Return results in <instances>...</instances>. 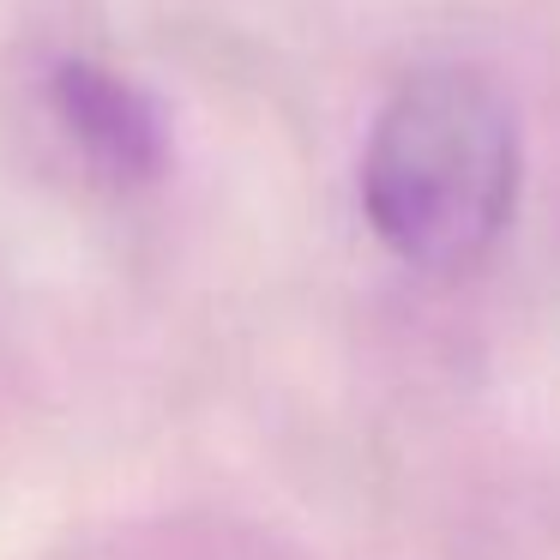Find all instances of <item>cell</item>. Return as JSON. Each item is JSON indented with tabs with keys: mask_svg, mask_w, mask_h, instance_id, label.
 Listing matches in <instances>:
<instances>
[{
	"mask_svg": "<svg viewBox=\"0 0 560 560\" xmlns=\"http://www.w3.org/2000/svg\"><path fill=\"white\" fill-rule=\"evenodd\" d=\"M518 199L512 103L464 67H428L380 109L362 151V211L398 259L464 271L500 242Z\"/></svg>",
	"mask_w": 560,
	"mask_h": 560,
	"instance_id": "1",
	"label": "cell"
},
{
	"mask_svg": "<svg viewBox=\"0 0 560 560\" xmlns=\"http://www.w3.org/2000/svg\"><path fill=\"white\" fill-rule=\"evenodd\" d=\"M55 115H61L67 139L85 151L91 170L109 182H151L170 163V121L163 109L133 85V79L109 73L97 61H61L49 79Z\"/></svg>",
	"mask_w": 560,
	"mask_h": 560,
	"instance_id": "2",
	"label": "cell"
}]
</instances>
